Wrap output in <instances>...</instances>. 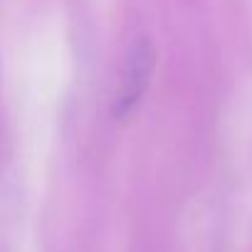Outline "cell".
I'll use <instances>...</instances> for the list:
<instances>
[{"mask_svg":"<svg viewBox=\"0 0 252 252\" xmlns=\"http://www.w3.org/2000/svg\"><path fill=\"white\" fill-rule=\"evenodd\" d=\"M154 62H156V55H154V47L141 40L134 45L131 55H129V64H126V74H124V84L116 94V104H114V114L116 116H126L131 114L134 106L141 101L146 87H149V79H151V72H154Z\"/></svg>","mask_w":252,"mask_h":252,"instance_id":"6da1fadb","label":"cell"}]
</instances>
